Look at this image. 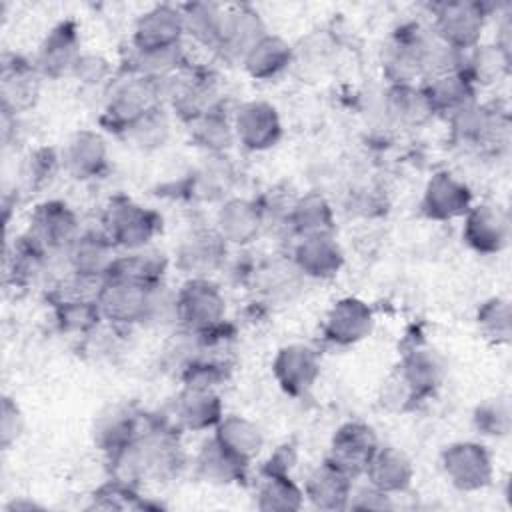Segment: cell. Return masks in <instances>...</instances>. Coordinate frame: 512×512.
<instances>
[{
	"label": "cell",
	"mask_w": 512,
	"mask_h": 512,
	"mask_svg": "<svg viewBox=\"0 0 512 512\" xmlns=\"http://www.w3.org/2000/svg\"><path fill=\"white\" fill-rule=\"evenodd\" d=\"M156 104H162V82L120 70V76H114L106 86L100 122L106 130L122 136L132 122Z\"/></svg>",
	"instance_id": "6da1fadb"
},
{
	"label": "cell",
	"mask_w": 512,
	"mask_h": 512,
	"mask_svg": "<svg viewBox=\"0 0 512 512\" xmlns=\"http://www.w3.org/2000/svg\"><path fill=\"white\" fill-rule=\"evenodd\" d=\"M102 230L118 250L130 252L150 246L162 230V216L132 198L114 196L104 208Z\"/></svg>",
	"instance_id": "7a4b0ae2"
},
{
	"label": "cell",
	"mask_w": 512,
	"mask_h": 512,
	"mask_svg": "<svg viewBox=\"0 0 512 512\" xmlns=\"http://www.w3.org/2000/svg\"><path fill=\"white\" fill-rule=\"evenodd\" d=\"M494 6L476 0H450L438 2L432 6V34L460 50L468 52L478 46L482 40V32L486 28V20L490 18Z\"/></svg>",
	"instance_id": "3957f363"
},
{
	"label": "cell",
	"mask_w": 512,
	"mask_h": 512,
	"mask_svg": "<svg viewBox=\"0 0 512 512\" xmlns=\"http://www.w3.org/2000/svg\"><path fill=\"white\" fill-rule=\"evenodd\" d=\"M178 326L196 336H208L226 322V298L210 278H188L176 290Z\"/></svg>",
	"instance_id": "277c9868"
},
{
	"label": "cell",
	"mask_w": 512,
	"mask_h": 512,
	"mask_svg": "<svg viewBox=\"0 0 512 512\" xmlns=\"http://www.w3.org/2000/svg\"><path fill=\"white\" fill-rule=\"evenodd\" d=\"M162 104L182 122L190 124L204 112L222 106L216 78L200 68L184 66L162 82Z\"/></svg>",
	"instance_id": "5b68a950"
},
{
	"label": "cell",
	"mask_w": 512,
	"mask_h": 512,
	"mask_svg": "<svg viewBox=\"0 0 512 512\" xmlns=\"http://www.w3.org/2000/svg\"><path fill=\"white\" fill-rule=\"evenodd\" d=\"M440 468L446 480L460 492L484 490L494 478V464L488 448L474 440L448 444L440 454Z\"/></svg>",
	"instance_id": "8992f818"
},
{
	"label": "cell",
	"mask_w": 512,
	"mask_h": 512,
	"mask_svg": "<svg viewBox=\"0 0 512 512\" xmlns=\"http://www.w3.org/2000/svg\"><path fill=\"white\" fill-rule=\"evenodd\" d=\"M150 286L154 284H142L130 278L108 274L96 290V304L100 308L102 320L116 328L142 324Z\"/></svg>",
	"instance_id": "52a82bcc"
},
{
	"label": "cell",
	"mask_w": 512,
	"mask_h": 512,
	"mask_svg": "<svg viewBox=\"0 0 512 512\" xmlns=\"http://www.w3.org/2000/svg\"><path fill=\"white\" fill-rule=\"evenodd\" d=\"M452 138L468 148H498L508 142V114L490 104H470L450 118Z\"/></svg>",
	"instance_id": "ba28073f"
},
{
	"label": "cell",
	"mask_w": 512,
	"mask_h": 512,
	"mask_svg": "<svg viewBox=\"0 0 512 512\" xmlns=\"http://www.w3.org/2000/svg\"><path fill=\"white\" fill-rule=\"evenodd\" d=\"M430 34L418 24H404L394 32L382 54V74L388 86L422 80V54Z\"/></svg>",
	"instance_id": "9c48e42d"
},
{
	"label": "cell",
	"mask_w": 512,
	"mask_h": 512,
	"mask_svg": "<svg viewBox=\"0 0 512 512\" xmlns=\"http://www.w3.org/2000/svg\"><path fill=\"white\" fill-rule=\"evenodd\" d=\"M82 232L78 214L64 200L40 202L32 216L26 234L50 256L64 254Z\"/></svg>",
	"instance_id": "30bf717a"
},
{
	"label": "cell",
	"mask_w": 512,
	"mask_h": 512,
	"mask_svg": "<svg viewBox=\"0 0 512 512\" xmlns=\"http://www.w3.org/2000/svg\"><path fill=\"white\" fill-rule=\"evenodd\" d=\"M236 142L248 152H264L276 146L282 138V120L266 100L242 102L232 114Z\"/></svg>",
	"instance_id": "8fae6325"
},
{
	"label": "cell",
	"mask_w": 512,
	"mask_h": 512,
	"mask_svg": "<svg viewBox=\"0 0 512 512\" xmlns=\"http://www.w3.org/2000/svg\"><path fill=\"white\" fill-rule=\"evenodd\" d=\"M462 240L478 254H500L510 242L508 210L496 202L472 204L462 216Z\"/></svg>",
	"instance_id": "7c38bea8"
},
{
	"label": "cell",
	"mask_w": 512,
	"mask_h": 512,
	"mask_svg": "<svg viewBox=\"0 0 512 512\" xmlns=\"http://www.w3.org/2000/svg\"><path fill=\"white\" fill-rule=\"evenodd\" d=\"M118 258V248L100 230H82L64 252L68 272L84 282H102Z\"/></svg>",
	"instance_id": "4fadbf2b"
},
{
	"label": "cell",
	"mask_w": 512,
	"mask_h": 512,
	"mask_svg": "<svg viewBox=\"0 0 512 512\" xmlns=\"http://www.w3.org/2000/svg\"><path fill=\"white\" fill-rule=\"evenodd\" d=\"M60 164L68 176L80 182L104 176L110 166V154L104 136L90 128L72 132L60 150Z\"/></svg>",
	"instance_id": "5bb4252c"
},
{
	"label": "cell",
	"mask_w": 512,
	"mask_h": 512,
	"mask_svg": "<svg viewBox=\"0 0 512 512\" xmlns=\"http://www.w3.org/2000/svg\"><path fill=\"white\" fill-rule=\"evenodd\" d=\"M318 352L302 342H292L278 348L272 360V374L278 386L294 398L306 396L320 378Z\"/></svg>",
	"instance_id": "9a60e30c"
},
{
	"label": "cell",
	"mask_w": 512,
	"mask_h": 512,
	"mask_svg": "<svg viewBox=\"0 0 512 512\" xmlns=\"http://www.w3.org/2000/svg\"><path fill=\"white\" fill-rule=\"evenodd\" d=\"M228 244L212 228H194L182 236L176 248V266L188 278H210L224 266Z\"/></svg>",
	"instance_id": "2e32d148"
},
{
	"label": "cell",
	"mask_w": 512,
	"mask_h": 512,
	"mask_svg": "<svg viewBox=\"0 0 512 512\" xmlns=\"http://www.w3.org/2000/svg\"><path fill=\"white\" fill-rule=\"evenodd\" d=\"M82 54V42L78 24L74 20H62L50 28V32L42 38L34 66L38 68L42 78L60 80L72 74L76 60Z\"/></svg>",
	"instance_id": "e0dca14e"
},
{
	"label": "cell",
	"mask_w": 512,
	"mask_h": 512,
	"mask_svg": "<svg viewBox=\"0 0 512 512\" xmlns=\"http://www.w3.org/2000/svg\"><path fill=\"white\" fill-rule=\"evenodd\" d=\"M472 206V192L464 180L448 170L434 172L422 192L420 210L434 222L462 218Z\"/></svg>",
	"instance_id": "ac0fdd59"
},
{
	"label": "cell",
	"mask_w": 512,
	"mask_h": 512,
	"mask_svg": "<svg viewBox=\"0 0 512 512\" xmlns=\"http://www.w3.org/2000/svg\"><path fill=\"white\" fill-rule=\"evenodd\" d=\"M378 446H380V440L370 424L358 422V420L344 422L342 426L336 428L330 440L328 460L334 462L348 476L356 478L364 474L366 464L370 462Z\"/></svg>",
	"instance_id": "d6986e66"
},
{
	"label": "cell",
	"mask_w": 512,
	"mask_h": 512,
	"mask_svg": "<svg viewBox=\"0 0 512 512\" xmlns=\"http://www.w3.org/2000/svg\"><path fill=\"white\" fill-rule=\"evenodd\" d=\"M40 78L42 76L34 62L18 54H4L0 76L2 112L8 116H18L30 110L40 94Z\"/></svg>",
	"instance_id": "ffe728a7"
},
{
	"label": "cell",
	"mask_w": 512,
	"mask_h": 512,
	"mask_svg": "<svg viewBox=\"0 0 512 512\" xmlns=\"http://www.w3.org/2000/svg\"><path fill=\"white\" fill-rule=\"evenodd\" d=\"M374 328L372 308L356 298L344 296L336 300L324 316L322 334L334 346H354L362 342Z\"/></svg>",
	"instance_id": "44dd1931"
},
{
	"label": "cell",
	"mask_w": 512,
	"mask_h": 512,
	"mask_svg": "<svg viewBox=\"0 0 512 512\" xmlns=\"http://www.w3.org/2000/svg\"><path fill=\"white\" fill-rule=\"evenodd\" d=\"M266 34L268 28L256 8L250 4L226 6L222 36L216 52L230 62H242L248 50Z\"/></svg>",
	"instance_id": "7402d4cb"
},
{
	"label": "cell",
	"mask_w": 512,
	"mask_h": 512,
	"mask_svg": "<svg viewBox=\"0 0 512 512\" xmlns=\"http://www.w3.org/2000/svg\"><path fill=\"white\" fill-rule=\"evenodd\" d=\"M214 230L228 246L244 248L264 230V216L258 200L244 196L224 198L214 216Z\"/></svg>",
	"instance_id": "603a6c76"
},
{
	"label": "cell",
	"mask_w": 512,
	"mask_h": 512,
	"mask_svg": "<svg viewBox=\"0 0 512 512\" xmlns=\"http://www.w3.org/2000/svg\"><path fill=\"white\" fill-rule=\"evenodd\" d=\"M184 24L180 6L156 4L138 16L130 40V48L154 50L182 44Z\"/></svg>",
	"instance_id": "cb8c5ba5"
},
{
	"label": "cell",
	"mask_w": 512,
	"mask_h": 512,
	"mask_svg": "<svg viewBox=\"0 0 512 512\" xmlns=\"http://www.w3.org/2000/svg\"><path fill=\"white\" fill-rule=\"evenodd\" d=\"M172 416L176 428L190 432L214 430L224 416V406L220 394L214 388L182 386L174 398Z\"/></svg>",
	"instance_id": "d4e9b609"
},
{
	"label": "cell",
	"mask_w": 512,
	"mask_h": 512,
	"mask_svg": "<svg viewBox=\"0 0 512 512\" xmlns=\"http://www.w3.org/2000/svg\"><path fill=\"white\" fill-rule=\"evenodd\" d=\"M292 266L308 278L326 280L342 270L344 252L334 234L302 236L292 248Z\"/></svg>",
	"instance_id": "484cf974"
},
{
	"label": "cell",
	"mask_w": 512,
	"mask_h": 512,
	"mask_svg": "<svg viewBox=\"0 0 512 512\" xmlns=\"http://www.w3.org/2000/svg\"><path fill=\"white\" fill-rule=\"evenodd\" d=\"M352 476H348L344 470H340L334 462L328 458L312 468L304 480V500L310 502L316 510L336 512V510H348L350 494H352Z\"/></svg>",
	"instance_id": "4316f807"
},
{
	"label": "cell",
	"mask_w": 512,
	"mask_h": 512,
	"mask_svg": "<svg viewBox=\"0 0 512 512\" xmlns=\"http://www.w3.org/2000/svg\"><path fill=\"white\" fill-rule=\"evenodd\" d=\"M364 476L370 486L388 496H394L406 492L412 486L414 464L404 450L390 444H380L366 464Z\"/></svg>",
	"instance_id": "83f0119b"
},
{
	"label": "cell",
	"mask_w": 512,
	"mask_h": 512,
	"mask_svg": "<svg viewBox=\"0 0 512 512\" xmlns=\"http://www.w3.org/2000/svg\"><path fill=\"white\" fill-rule=\"evenodd\" d=\"M144 416L130 404L108 406L94 422V444L106 454H114L130 444L144 430Z\"/></svg>",
	"instance_id": "f1b7e54d"
},
{
	"label": "cell",
	"mask_w": 512,
	"mask_h": 512,
	"mask_svg": "<svg viewBox=\"0 0 512 512\" xmlns=\"http://www.w3.org/2000/svg\"><path fill=\"white\" fill-rule=\"evenodd\" d=\"M434 114H444L450 118L462 108L476 102V86L462 74L450 72L434 78H426L420 84Z\"/></svg>",
	"instance_id": "f546056e"
},
{
	"label": "cell",
	"mask_w": 512,
	"mask_h": 512,
	"mask_svg": "<svg viewBox=\"0 0 512 512\" xmlns=\"http://www.w3.org/2000/svg\"><path fill=\"white\" fill-rule=\"evenodd\" d=\"M54 318L62 332L88 336L102 322L96 294L92 292H58L54 300Z\"/></svg>",
	"instance_id": "4dcf8cb0"
},
{
	"label": "cell",
	"mask_w": 512,
	"mask_h": 512,
	"mask_svg": "<svg viewBox=\"0 0 512 512\" xmlns=\"http://www.w3.org/2000/svg\"><path fill=\"white\" fill-rule=\"evenodd\" d=\"M196 476L208 484L228 486L244 480L248 464L224 448L214 436L202 442L194 458Z\"/></svg>",
	"instance_id": "1f68e13d"
},
{
	"label": "cell",
	"mask_w": 512,
	"mask_h": 512,
	"mask_svg": "<svg viewBox=\"0 0 512 512\" xmlns=\"http://www.w3.org/2000/svg\"><path fill=\"white\" fill-rule=\"evenodd\" d=\"M294 62V46L278 34L268 32L242 58V68L254 80H272Z\"/></svg>",
	"instance_id": "d6a6232c"
},
{
	"label": "cell",
	"mask_w": 512,
	"mask_h": 512,
	"mask_svg": "<svg viewBox=\"0 0 512 512\" xmlns=\"http://www.w3.org/2000/svg\"><path fill=\"white\" fill-rule=\"evenodd\" d=\"M410 388L424 400L434 394L446 374L444 358L430 346H414L404 354L402 362L396 368Z\"/></svg>",
	"instance_id": "836d02e7"
},
{
	"label": "cell",
	"mask_w": 512,
	"mask_h": 512,
	"mask_svg": "<svg viewBox=\"0 0 512 512\" xmlns=\"http://www.w3.org/2000/svg\"><path fill=\"white\" fill-rule=\"evenodd\" d=\"M288 228L296 238L314 234H334L336 220L328 198L320 192L296 196L288 212Z\"/></svg>",
	"instance_id": "e575fe53"
},
{
	"label": "cell",
	"mask_w": 512,
	"mask_h": 512,
	"mask_svg": "<svg viewBox=\"0 0 512 512\" xmlns=\"http://www.w3.org/2000/svg\"><path fill=\"white\" fill-rule=\"evenodd\" d=\"M510 70V50L500 44H478L464 52L462 74L476 86L486 88L494 86L508 76Z\"/></svg>",
	"instance_id": "d590c367"
},
{
	"label": "cell",
	"mask_w": 512,
	"mask_h": 512,
	"mask_svg": "<svg viewBox=\"0 0 512 512\" xmlns=\"http://www.w3.org/2000/svg\"><path fill=\"white\" fill-rule=\"evenodd\" d=\"M212 436L246 464H250L264 448L260 426L240 414H224L212 430Z\"/></svg>",
	"instance_id": "8d00e7d4"
},
{
	"label": "cell",
	"mask_w": 512,
	"mask_h": 512,
	"mask_svg": "<svg viewBox=\"0 0 512 512\" xmlns=\"http://www.w3.org/2000/svg\"><path fill=\"white\" fill-rule=\"evenodd\" d=\"M184 66L188 64H186V54L182 44H176L170 48H154V50L130 48L128 58L124 60L122 72L164 82L176 72H180Z\"/></svg>",
	"instance_id": "74e56055"
},
{
	"label": "cell",
	"mask_w": 512,
	"mask_h": 512,
	"mask_svg": "<svg viewBox=\"0 0 512 512\" xmlns=\"http://www.w3.org/2000/svg\"><path fill=\"white\" fill-rule=\"evenodd\" d=\"M384 112L394 124L404 128L422 126L434 116L420 84L388 86L384 94Z\"/></svg>",
	"instance_id": "f35d334b"
},
{
	"label": "cell",
	"mask_w": 512,
	"mask_h": 512,
	"mask_svg": "<svg viewBox=\"0 0 512 512\" xmlns=\"http://www.w3.org/2000/svg\"><path fill=\"white\" fill-rule=\"evenodd\" d=\"M224 10L216 2H188L180 4L184 36H190L196 44H202L216 52L222 26H224Z\"/></svg>",
	"instance_id": "ab89813d"
},
{
	"label": "cell",
	"mask_w": 512,
	"mask_h": 512,
	"mask_svg": "<svg viewBox=\"0 0 512 512\" xmlns=\"http://www.w3.org/2000/svg\"><path fill=\"white\" fill-rule=\"evenodd\" d=\"M188 134L194 146L208 156H224L236 142L232 118L222 112V106L212 108L188 124Z\"/></svg>",
	"instance_id": "60d3db41"
},
{
	"label": "cell",
	"mask_w": 512,
	"mask_h": 512,
	"mask_svg": "<svg viewBox=\"0 0 512 512\" xmlns=\"http://www.w3.org/2000/svg\"><path fill=\"white\" fill-rule=\"evenodd\" d=\"M168 268V258L162 250L152 246L130 250L126 254H118L108 274L130 278L142 284H158L164 280Z\"/></svg>",
	"instance_id": "b9f144b4"
},
{
	"label": "cell",
	"mask_w": 512,
	"mask_h": 512,
	"mask_svg": "<svg viewBox=\"0 0 512 512\" xmlns=\"http://www.w3.org/2000/svg\"><path fill=\"white\" fill-rule=\"evenodd\" d=\"M304 506V490L284 474H262L256 486V508L262 512H296Z\"/></svg>",
	"instance_id": "7bdbcfd3"
},
{
	"label": "cell",
	"mask_w": 512,
	"mask_h": 512,
	"mask_svg": "<svg viewBox=\"0 0 512 512\" xmlns=\"http://www.w3.org/2000/svg\"><path fill=\"white\" fill-rule=\"evenodd\" d=\"M170 132H172L170 112L164 104H156L146 114H142L136 122H132L122 132V136L138 150L152 152L162 148L168 142Z\"/></svg>",
	"instance_id": "ee69618b"
},
{
	"label": "cell",
	"mask_w": 512,
	"mask_h": 512,
	"mask_svg": "<svg viewBox=\"0 0 512 512\" xmlns=\"http://www.w3.org/2000/svg\"><path fill=\"white\" fill-rule=\"evenodd\" d=\"M476 324L480 334L492 344H508L512 338V308L502 296H492L478 306Z\"/></svg>",
	"instance_id": "f6af8a7d"
},
{
	"label": "cell",
	"mask_w": 512,
	"mask_h": 512,
	"mask_svg": "<svg viewBox=\"0 0 512 512\" xmlns=\"http://www.w3.org/2000/svg\"><path fill=\"white\" fill-rule=\"evenodd\" d=\"M472 420L480 434L492 436V438H502L510 432V426H512L510 402L500 396L488 398L476 406Z\"/></svg>",
	"instance_id": "bcb514c9"
},
{
	"label": "cell",
	"mask_w": 512,
	"mask_h": 512,
	"mask_svg": "<svg viewBox=\"0 0 512 512\" xmlns=\"http://www.w3.org/2000/svg\"><path fill=\"white\" fill-rule=\"evenodd\" d=\"M178 326V302H176V290H172L164 280L150 286L148 292V304L142 326Z\"/></svg>",
	"instance_id": "7dc6e473"
},
{
	"label": "cell",
	"mask_w": 512,
	"mask_h": 512,
	"mask_svg": "<svg viewBox=\"0 0 512 512\" xmlns=\"http://www.w3.org/2000/svg\"><path fill=\"white\" fill-rule=\"evenodd\" d=\"M70 76L76 78V82H80L82 86L96 88V86H108L116 74L106 56L96 52H82Z\"/></svg>",
	"instance_id": "c3c4849f"
},
{
	"label": "cell",
	"mask_w": 512,
	"mask_h": 512,
	"mask_svg": "<svg viewBox=\"0 0 512 512\" xmlns=\"http://www.w3.org/2000/svg\"><path fill=\"white\" fill-rule=\"evenodd\" d=\"M422 398L410 388V384L402 378V374L396 370L392 372L384 382H382V388H380V404L382 408H386L388 412H396V414H402V412H408L412 408H416V404L420 402Z\"/></svg>",
	"instance_id": "681fc988"
},
{
	"label": "cell",
	"mask_w": 512,
	"mask_h": 512,
	"mask_svg": "<svg viewBox=\"0 0 512 512\" xmlns=\"http://www.w3.org/2000/svg\"><path fill=\"white\" fill-rule=\"evenodd\" d=\"M332 40L328 38V34H320V32H312L306 38L300 40L298 46H294V64L304 66L306 70H320V66L328 64V58L332 54Z\"/></svg>",
	"instance_id": "f907efd6"
},
{
	"label": "cell",
	"mask_w": 512,
	"mask_h": 512,
	"mask_svg": "<svg viewBox=\"0 0 512 512\" xmlns=\"http://www.w3.org/2000/svg\"><path fill=\"white\" fill-rule=\"evenodd\" d=\"M58 168H62L60 152L52 148H38L30 152L24 162V180L30 188H40L50 182Z\"/></svg>",
	"instance_id": "816d5d0a"
},
{
	"label": "cell",
	"mask_w": 512,
	"mask_h": 512,
	"mask_svg": "<svg viewBox=\"0 0 512 512\" xmlns=\"http://www.w3.org/2000/svg\"><path fill=\"white\" fill-rule=\"evenodd\" d=\"M222 160H224V156L220 158V162H210L208 166H204L192 178V192L194 194H198L204 200L220 198V196L226 194L224 190L228 188L230 170H228V166Z\"/></svg>",
	"instance_id": "f5cc1de1"
},
{
	"label": "cell",
	"mask_w": 512,
	"mask_h": 512,
	"mask_svg": "<svg viewBox=\"0 0 512 512\" xmlns=\"http://www.w3.org/2000/svg\"><path fill=\"white\" fill-rule=\"evenodd\" d=\"M24 430V416L20 406L14 398L2 396V408H0V446L2 450H8L22 434Z\"/></svg>",
	"instance_id": "db71d44e"
},
{
	"label": "cell",
	"mask_w": 512,
	"mask_h": 512,
	"mask_svg": "<svg viewBox=\"0 0 512 512\" xmlns=\"http://www.w3.org/2000/svg\"><path fill=\"white\" fill-rule=\"evenodd\" d=\"M390 498L392 496L366 484L360 488H352L348 508H352V510H386V508H392Z\"/></svg>",
	"instance_id": "11a10c76"
},
{
	"label": "cell",
	"mask_w": 512,
	"mask_h": 512,
	"mask_svg": "<svg viewBox=\"0 0 512 512\" xmlns=\"http://www.w3.org/2000/svg\"><path fill=\"white\" fill-rule=\"evenodd\" d=\"M298 462L296 450L292 444H280L264 462L262 466V474H284L290 476V472L294 470Z\"/></svg>",
	"instance_id": "9f6ffc18"
},
{
	"label": "cell",
	"mask_w": 512,
	"mask_h": 512,
	"mask_svg": "<svg viewBox=\"0 0 512 512\" xmlns=\"http://www.w3.org/2000/svg\"><path fill=\"white\" fill-rule=\"evenodd\" d=\"M34 508H42V506L24 498H16L10 504H6V510H34Z\"/></svg>",
	"instance_id": "6f0895ef"
}]
</instances>
